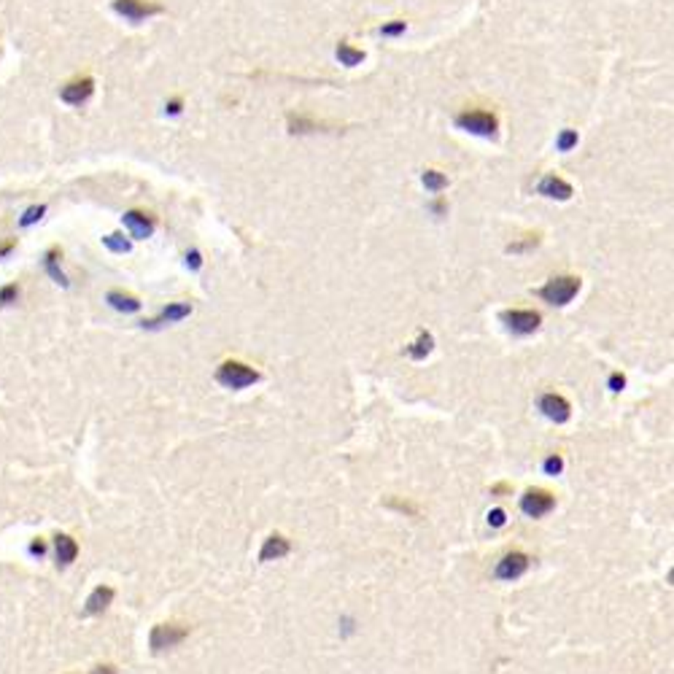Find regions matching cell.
<instances>
[{"mask_svg": "<svg viewBox=\"0 0 674 674\" xmlns=\"http://www.w3.org/2000/svg\"><path fill=\"white\" fill-rule=\"evenodd\" d=\"M105 299H108L111 308H116V310H122V313H135V310H140V299L132 297V294H125V291H108Z\"/></svg>", "mask_w": 674, "mask_h": 674, "instance_id": "e0dca14e", "label": "cell"}, {"mask_svg": "<svg viewBox=\"0 0 674 674\" xmlns=\"http://www.w3.org/2000/svg\"><path fill=\"white\" fill-rule=\"evenodd\" d=\"M502 322L507 324V329L515 335H531L540 329V313L534 310H505L502 313Z\"/></svg>", "mask_w": 674, "mask_h": 674, "instance_id": "ba28073f", "label": "cell"}, {"mask_svg": "<svg viewBox=\"0 0 674 674\" xmlns=\"http://www.w3.org/2000/svg\"><path fill=\"white\" fill-rule=\"evenodd\" d=\"M421 181H423V187H426L429 192H443V189L448 187V178H445L440 170H426V173L421 176Z\"/></svg>", "mask_w": 674, "mask_h": 674, "instance_id": "44dd1931", "label": "cell"}, {"mask_svg": "<svg viewBox=\"0 0 674 674\" xmlns=\"http://www.w3.org/2000/svg\"><path fill=\"white\" fill-rule=\"evenodd\" d=\"M289 540L286 537H281V534H273V537H267L264 540V545H262V553H259V561H273V558H284V556H289Z\"/></svg>", "mask_w": 674, "mask_h": 674, "instance_id": "9a60e30c", "label": "cell"}, {"mask_svg": "<svg viewBox=\"0 0 674 674\" xmlns=\"http://www.w3.org/2000/svg\"><path fill=\"white\" fill-rule=\"evenodd\" d=\"M111 602H114V588L111 585H97L95 591L89 593L87 604H84V612L87 615H100V612L108 610Z\"/></svg>", "mask_w": 674, "mask_h": 674, "instance_id": "5bb4252c", "label": "cell"}, {"mask_svg": "<svg viewBox=\"0 0 674 674\" xmlns=\"http://www.w3.org/2000/svg\"><path fill=\"white\" fill-rule=\"evenodd\" d=\"M11 249H14V243H6V246H3V249H0V257H6V254H8V251H11Z\"/></svg>", "mask_w": 674, "mask_h": 674, "instance_id": "e575fe53", "label": "cell"}, {"mask_svg": "<svg viewBox=\"0 0 674 674\" xmlns=\"http://www.w3.org/2000/svg\"><path fill=\"white\" fill-rule=\"evenodd\" d=\"M405 30H408V25L397 19V22H391V25H383V28H381V35H388V38H394V35H402Z\"/></svg>", "mask_w": 674, "mask_h": 674, "instance_id": "4316f807", "label": "cell"}, {"mask_svg": "<svg viewBox=\"0 0 674 674\" xmlns=\"http://www.w3.org/2000/svg\"><path fill=\"white\" fill-rule=\"evenodd\" d=\"M60 249H49L46 251V257H43V264H46V273L60 284V286H67V278H65V273L60 270V264H57V259H60Z\"/></svg>", "mask_w": 674, "mask_h": 674, "instance_id": "d6986e66", "label": "cell"}, {"mask_svg": "<svg viewBox=\"0 0 674 674\" xmlns=\"http://www.w3.org/2000/svg\"><path fill=\"white\" fill-rule=\"evenodd\" d=\"M114 11H116L119 17H125L127 22L138 25V22H143L146 17L160 14L162 6H157V3H146V0H114Z\"/></svg>", "mask_w": 674, "mask_h": 674, "instance_id": "8992f818", "label": "cell"}, {"mask_svg": "<svg viewBox=\"0 0 674 674\" xmlns=\"http://www.w3.org/2000/svg\"><path fill=\"white\" fill-rule=\"evenodd\" d=\"M456 127L467 129L472 135H481V138H496L499 119L488 111H464L456 116Z\"/></svg>", "mask_w": 674, "mask_h": 674, "instance_id": "3957f363", "label": "cell"}, {"mask_svg": "<svg viewBox=\"0 0 674 674\" xmlns=\"http://www.w3.org/2000/svg\"><path fill=\"white\" fill-rule=\"evenodd\" d=\"M505 520H507V515H505V510H499V507L488 513V523H491V526H496V529H499V526H505Z\"/></svg>", "mask_w": 674, "mask_h": 674, "instance_id": "f1b7e54d", "label": "cell"}, {"mask_svg": "<svg viewBox=\"0 0 674 674\" xmlns=\"http://www.w3.org/2000/svg\"><path fill=\"white\" fill-rule=\"evenodd\" d=\"M540 410H543V416L550 418L553 423H567L569 416H572V405H569L564 397H558V394H545V397L540 399Z\"/></svg>", "mask_w": 674, "mask_h": 674, "instance_id": "9c48e42d", "label": "cell"}, {"mask_svg": "<svg viewBox=\"0 0 674 674\" xmlns=\"http://www.w3.org/2000/svg\"><path fill=\"white\" fill-rule=\"evenodd\" d=\"M54 553H57V564L60 567H70L78 556V545L70 534H57L54 537Z\"/></svg>", "mask_w": 674, "mask_h": 674, "instance_id": "2e32d148", "label": "cell"}, {"mask_svg": "<svg viewBox=\"0 0 674 674\" xmlns=\"http://www.w3.org/2000/svg\"><path fill=\"white\" fill-rule=\"evenodd\" d=\"M89 674H116V669H114V666H97L95 672H89Z\"/></svg>", "mask_w": 674, "mask_h": 674, "instance_id": "836d02e7", "label": "cell"}, {"mask_svg": "<svg viewBox=\"0 0 674 674\" xmlns=\"http://www.w3.org/2000/svg\"><path fill=\"white\" fill-rule=\"evenodd\" d=\"M187 264H189L192 270H200V267H202V257H200V251H197V249H192V251L187 254Z\"/></svg>", "mask_w": 674, "mask_h": 674, "instance_id": "f546056e", "label": "cell"}, {"mask_svg": "<svg viewBox=\"0 0 674 674\" xmlns=\"http://www.w3.org/2000/svg\"><path fill=\"white\" fill-rule=\"evenodd\" d=\"M537 192L543 197H550V200H569L572 197V187L558 178V176H545L540 184H537Z\"/></svg>", "mask_w": 674, "mask_h": 674, "instance_id": "7c38bea8", "label": "cell"}, {"mask_svg": "<svg viewBox=\"0 0 674 674\" xmlns=\"http://www.w3.org/2000/svg\"><path fill=\"white\" fill-rule=\"evenodd\" d=\"M553 507H556V496L550 491H543V488H531V491H526L520 496V510L529 518H543Z\"/></svg>", "mask_w": 674, "mask_h": 674, "instance_id": "5b68a950", "label": "cell"}, {"mask_svg": "<svg viewBox=\"0 0 674 674\" xmlns=\"http://www.w3.org/2000/svg\"><path fill=\"white\" fill-rule=\"evenodd\" d=\"M103 243H105V246H108L114 254H127V251H129V240H125L119 232L105 235V238H103Z\"/></svg>", "mask_w": 674, "mask_h": 674, "instance_id": "603a6c76", "label": "cell"}, {"mask_svg": "<svg viewBox=\"0 0 674 674\" xmlns=\"http://www.w3.org/2000/svg\"><path fill=\"white\" fill-rule=\"evenodd\" d=\"M623 386H626V378H623V375H618V372H615V375H612V378H610V388H612V391H620V388H623Z\"/></svg>", "mask_w": 674, "mask_h": 674, "instance_id": "d6a6232c", "label": "cell"}, {"mask_svg": "<svg viewBox=\"0 0 674 674\" xmlns=\"http://www.w3.org/2000/svg\"><path fill=\"white\" fill-rule=\"evenodd\" d=\"M540 246V235H526L523 240H515L507 246V254H523V251H529V249H537Z\"/></svg>", "mask_w": 674, "mask_h": 674, "instance_id": "7402d4cb", "label": "cell"}, {"mask_svg": "<svg viewBox=\"0 0 674 674\" xmlns=\"http://www.w3.org/2000/svg\"><path fill=\"white\" fill-rule=\"evenodd\" d=\"M580 278L575 275H556V278H550L545 286L540 289V297L550 302V305H558V308H564V305H569L575 297H578L580 291Z\"/></svg>", "mask_w": 674, "mask_h": 674, "instance_id": "6da1fadb", "label": "cell"}, {"mask_svg": "<svg viewBox=\"0 0 674 674\" xmlns=\"http://www.w3.org/2000/svg\"><path fill=\"white\" fill-rule=\"evenodd\" d=\"M578 140H580L578 129H564V132L558 135L556 146H558V151H572V149L578 146Z\"/></svg>", "mask_w": 674, "mask_h": 674, "instance_id": "cb8c5ba5", "label": "cell"}, {"mask_svg": "<svg viewBox=\"0 0 674 674\" xmlns=\"http://www.w3.org/2000/svg\"><path fill=\"white\" fill-rule=\"evenodd\" d=\"M216 381L227 388H235V391H240V388H249V386H254L259 381V372L254 367H249V364H243V361H224L219 370H216Z\"/></svg>", "mask_w": 674, "mask_h": 674, "instance_id": "7a4b0ae2", "label": "cell"}, {"mask_svg": "<svg viewBox=\"0 0 674 674\" xmlns=\"http://www.w3.org/2000/svg\"><path fill=\"white\" fill-rule=\"evenodd\" d=\"M192 313V302H173V305H167L165 310H162L157 319H151V322H143V326H149V329H157L162 324H176L181 322V319H187Z\"/></svg>", "mask_w": 674, "mask_h": 674, "instance_id": "8fae6325", "label": "cell"}, {"mask_svg": "<svg viewBox=\"0 0 674 674\" xmlns=\"http://www.w3.org/2000/svg\"><path fill=\"white\" fill-rule=\"evenodd\" d=\"M165 111H167L170 116H178V114H181V100H178V97H176V100H170V103L165 105Z\"/></svg>", "mask_w": 674, "mask_h": 674, "instance_id": "1f68e13d", "label": "cell"}, {"mask_svg": "<svg viewBox=\"0 0 674 674\" xmlns=\"http://www.w3.org/2000/svg\"><path fill=\"white\" fill-rule=\"evenodd\" d=\"M17 297H19V286L17 284H8V286L0 289V305H11Z\"/></svg>", "mask_w": 674, "mask_h": 674, "instance_id": "484cf974", "label": "cell"}, {"mask_svg": "<svg viewBox=\"0 0 674 674\" xmlns=\"http://www.w3.org/2000/svg\"><path fill=\"white\" fill-rule=\"evenodd\" d=\"M125 224L132 232V238H138V240H146L154 232V219L146 216V213H140V211H127L125 213Z\"/></svg>", "mask_w": 674, "mask_h": 674, "instance_id": "4fadbf2b", "label": "cell"}, {"mask_svg": "<svg viewBox=\"0 0 674 674\" xmlns=\"http://www.w3.org/2000/svg\"><path fill=\"white\" fill-rule=\"evenodd\" d=\"M335 54H337L340 65H346V67H353V65H359L361 60H364V52H361V49H353L351 43H346V41L337 43Z\"/></svg>", "mask_w": 674, "mask_h": 674, "instance_id": "ac0fdd59", "label": "cell"}, {"mask_svg": "<svg viewBox=\"0 0 674 674\" xmlns=\"http://www.w3.org/2000/svg\"><path fill=\"white\" fill-rule=\"evenodd\" d=\"M432 348H434V337H432L429 332H421V335L416 337V343L408 346V353H410L413 359H426V356L432 353Z\"/></svg>", "mask_w": 674, "mask_h": 674, "instance_id": "ffe728a7", "label": "cell"}, {"mask_svg": "<svg viewBox=\"0 0 674 674\" xmlns=\"http://www.w3.org/2000/svg\"><path fill=\"white\" fill-rule=\"evenodd\" d=\"M46 213V205H30L25 213H22V219H19V227H30L35 222H41V216Z\"/></svg>", "mask_w": 674, "mask_h": 674, "instance_id": "d4e9b609", "label": "cell"}, {"mask_svg": "<svg viewBox=\"0 0 674 674\" xmlns=\"http://www.w3.org/2000/svg\"><path fill=\"white\" fill-rule=\"evenodd\" d=\"M189 637V629L187 626H178V623H160L151 629V637H149V644L154 653H162V650H170L176 647L178 642H184Z\"/></svg>", "mask_w": 674, "mask_h": 674, "instance_id": "277c9868", "label": "cell"}, {"mask_svg": "<svg viewBox=\"0 0 674 674\" xmlns=\"http://www.w3.org/2000/svg\"><path fill=\"white\" fill-rule=\"evenodd\" d=\"M92 92H95V81L92 78H76L67 87H63V100L67 105H81V103H87L92 97Z\"/></svg>", "mask_w": 674, "mask_h": 674, "instance_id": "30bf717a", "label": "cell"}, {"mask_svg": "<svg viewBox=\"0 0 674 674\" xmlns=\"http://www.w3.org/2000/svg\"><path fill=\"white\" fill-rule=\"evenodd\" d=\"M561 470H564V459H561V456H550V459L545 461V472H547V475H558Z\"/></svg>", "mask_w": 674, "mask_h": 674, "instance_id": "83f0119b", "label": "cell"}, {"mask_svg": "<svg viewBox=\"0 0 674 674\" xmlns=\"http://www.w3.org/2000/svg\"><path fill=\"white\" fill-rule=\"evenodd\" d=\"M529 564H531V558H529L526 553L513 550V553H507V556H502V558H499V564H496L494 575H496V580H518L520 575H526Z\"/></svg>", "mask_w": 674, "mask_h": 674, "instance_id": "52a82bcc", "label": "cell"}, {"mask_svg": "<svg viewBox=\"0 0 674 674\" xmlns=\"http://www.w3.org/2000/svg\"><path fill=\"white\" fill-rule=\"evenodd\" d=\"M30 553H32V556H43V553H46V543H43L41 537H38V540H32V543H30Z\"/></svg>", "mask_w": 674, "mask_h": 674, "instance_id": "4dcf8cb0", "label": "cell"}]
</instances>
